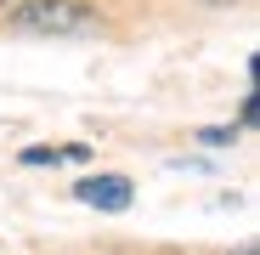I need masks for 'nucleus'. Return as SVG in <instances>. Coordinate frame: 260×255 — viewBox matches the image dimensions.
I'll return each mask as SVG.
<instances>
[{"instance_id": "nucleus-2", "label": "nucleus", "mask_w": 260, "mask_h": 255, "mask_svg": "<svg viewBox=\"0 0 260 255\" xmlns=\"http://www.w3.org/2000/svg\"><path fill=\"white\" fill-rule=\"evenodd\" d=\"M130 187L124 176H85L79 187H74V199L79 204H96V210H130Z\"/></svg>"}, {"instance_id": "nucleus-3", "label": "nucleus", "mask_w": 260, "mask_h": 255, "mask_svg": "<svg viewBox=\"0 0 260 255\" xmlns=\"http://www.w3.org/2000/svg\"><path fill=\"white\" fill-rule=\"evenodd\" d=\"M91 148L85 142H62V148H23V164H85Z\"/></svg>"}, {"instance_id": "nucleus-1", "label": "nucleus", "mask_w": 260, "mask_h": 255, "mask_svg": "<svg viewBox=\"0 0 260 255\" xmlns=\"http://www.w3.org/2000/svg\"><path fill=\"white\" fill-rule=\"evenodd\" d=\"M12 29H23V34H91L96 12L79 6V0H23V6H12Z\"/></svg>"}]
</instances>
